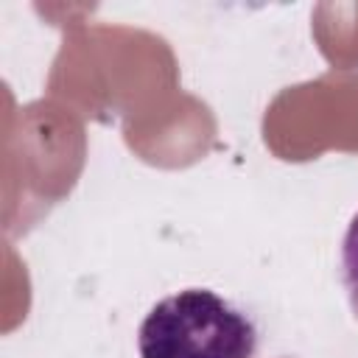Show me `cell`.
I'll list each match as a JSON object with an SVG mask.
<instances>
[{"label": "cell", "instance_id": "obj_1", "mask_svg": "<svg viewBox=\"0 0 358 358\" xmlns=\"http://www.w3.org/2000/svg\"><path fill=\"white\" fill-rule=\"evenodd\" d=\"M140 358H255V322L210 288L159 299L137 330Z\"/></svg>", "mask_w": 358, "mask_h": 358}, {"label": "cell", "instance_id": "obj_2", "mask_svg": "<svg viewBox=\"0 0 358 358\" xmlns=\"http://www.w3.org/2000/svg\"><path fill=\"white\" fill-rule=\"evenodd\" d=\"M341 282L350 296V308L358 316V213L350 218L341 238Z\"/></svg>", "mask_w": 358, "mask_h": 358}]
</instances>
